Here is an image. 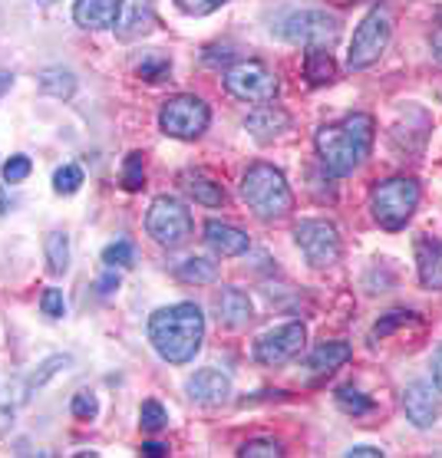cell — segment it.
I'll return each mask as SVG.
<instances>
[{
	"label": "cell",
	"mask_w": 442,
	"mask_h": 458,
	"mask_svg": "<svg viewBox=\"0 0 442 458\" xmlns=\"http://www.w3.org/2000/svg\"><path fill=\"white\" fill-rule=\"evenodd\" d=\"M377 136V123L367 113H350L340 123H327L317 129V152L327 175L344 178L367 162Z\"/></svg>",
	"instance_id": "obj_1"
},
{
	"label": "cell",
	"mask_w": 442,
	"mask_h": 458,
	"mask_svg": "<svg viewBox=\"0 0 442 458\" xmlns=\"http://www.w3.org/2000/svg\"><path fill=\"white\" fill-rule=\"evenodd\" d=\"M149 340L166 363H189L205 340V317L195 303H172L149 317Z\"/></svg>",
	"instance_id": "obj_2"
},
{
	"label": "cell",
	"mask_w": 442,
	"mask_h": 458,
	"mask_svg": "<svg viewBox=\"0 0 442 458\" xmlns=\"http://www.w3.org/2000/svg\"><path fill=\"white\" fill-rule=\"evenodd\" d=\"M242 199L244 205L261 221H281L294 208V195L281 168L268 162H254L242 178Z\"/></svg>",
	"instance_id": "obj_3"
},
{
	"label": "cell",
	"mask_w": 442,
	"mask_h": 458,
	"mask_svg": "<svg viewBox=\"0 0 442 458\" xmlns=\"http://www.w3.org/2000/svg\"><path fill=\"white\" fill-rule=\"evenodd\" d=\"M416 205H420V182H416V178H406V175L383 178V182H377L373 191H370L373 218H377L379 228H387V231L406 228Z\"/></svg>",
	"instance_id": "obj_4"
},
{
	"label": "cell",
	"mask_w": 442,
	"mask_h": 458,
	"mask_svg": "<svg viewBox=\"0 0 442 458\" xmlns=\"http://www.w3.org/2000/svg\"><path fill=\"white\" fill-rule=\"evenodd\" d=\"M211 123V109L205 99L191 93H179L166 99L162 109H158V125H162V132L172 139H199L205 136V129Z\"/></svg>",
	"instance_id": "obj_5"
},
{
	"label": "cell",
	"mask_w": 442,
	"mask_h": 458,
	"mask_svg": "<svg viewBox=\"0 0 442 458\" xmlns=\"http://www.w3.org/2000/svg\"><path fill=\"white\" fill-rule=\"evenodd\" d=\"M393 37V17L383 7H373V11L360 21V27L353 30V40H350V56L347 66L350 70H367L387 53Z\"/></svg>",
	"instance_id": "obj_6"
},
{
	"label": "cell",
	"mask_w": 442,
	"mask_h": 458,
	"mask_svg": "<svg viewBox=\"0 0 442 458\" xmlns=\"http://www.w3.org/2000/svg\"><path fill=\"white\" fill-rule=\"evenodd\" d=\"M146 231L162 244V248H182L191 238V215L185 208V201L175 195H158L149 205L146 215Z\"/></svg>",
	"instance_id": "obj_7"
},
{
	"label": "cell",
	"mask_w": 442,
	"mask_h": 458,
	"mask_svg": "<svg viewBox=\"0 0 442 458\" xmlns=\"http://www.w3.org/2000/svg\"><path fill=\"white\" fill-rule=\"evenodd\" d=\"M225 89L244 103H274V96L281 89L274 70H268L258 60H238L225 70Z\"/></svg>",
	"instance_id": "obj_8"
},
{
	"label": "cell",
	"mask_w": 442,
	"mask_h": 458,
	"mask_svg": "<svg viewBox=\"0 0 442 458\" xmlns=\"http://www.w3.org/2000/svg\"><path fill=\"white\" fill-rule=\"evenodd\" d=\"M294 241L301 254L307 258L310 267L324 271V267H334L340 260V231L330 225V221H301L294 228Z\"/></svg>",
	"instance_id": "obj_9"
},
{
	"label": "cell",
	"mask_w": 442,
	"mask_h": 458,
	"mask_svg": "<svg viewBox=\"0 0 442 458\" xmlns=\"http://www.w3.org/2000/svg\"><path fill=\"white\" fill-rule=\"evenodd\" d=\"M287 43H301V47H327L340 37V21L330 17L327 11H297L281 23Z\"/></svg>",
	"instance_id": "obj_10"
},
{
	"label": "cell",
	"mask_w": 442,
	"mask_h": 458,
	"mask_svg": "<svg viewBox=\"0 0 442 458\" xmlns=\"http://www.w3.org/2000/svg\"><path fill=\"white\" fill-rule=\"evenodd\" d=\"M304 340H307L304 323H297V320L281 323V327L268 330L264 336H258V344H254V356H258V363L261 366H285L301 353Z\"/></svg>",
	"instance_id": "obj_11"
},
{
	"label": "cell",
	"mask_w": 442,
	"mask_h": 458,
	"mask_svg": "<svg viewBox=\"0 0 442 458\" xmlns=\"http://www.w3.org/2000/svg\"><path fill=\"white\" fill-rule=\"evenodd\" d=\"M113 30L123 43L139 40V37H149L156 30V11L149 0H119V13Z\"/></svg>",
	"instance_id": "obj_12"
},
{
	"label": "cell",
	"mask_w": 442,
	"mask_h": 458,
	"mask_svg": "<svg viewBox=\"0 0 442 458\" xmlns=\"http://www.w3.org/2000/svg\"><path fill=\"white\" fill-rule=\"evenodd\" d=\"M403 409L416 428H429L439 419V393L429 383H412L403 393Z\"/></svg>",
	"instance_id": "obj_13"
},
{
	"label": "cell",
	"mask_w": 442,
	"mask_h": 458,
	"mask_svg": "<svg viewBox=\"0 0 442 458\" xmlns=\"http://www.w3.org/2000/svg\"><path fill=\"white\" fill-rule=\"evenodd\" d=\"M185 393H189V399L201 403V406H218V403L232 396V379L218 373V369H199L185 383Z\"/></svg>",
	"instance_id": "obj_14"
},
{
	"label": "cell",
	"mask_w": 442,
	"mask_h": 458,
	"mask_svg": "<svg viewBox=\"0 0 442 458\" xmlns=\"http://www.w3.org/2000/svg\"><path fill=\"white\" fill-rule=\"evenodd\" d=\"M244 129H248L258 142H271V139L285 136L287 129H291V115H287L285 109H277V106L261 103V109H254L251 115H244Z\"/></svg>",
	"instance_id": "obj_15"
},
{
	"label": "cell",
	"mask_w": 442,
	"mask_h": 458,
	"mask_svg": "<svg viewBox=\"0 0 442 458\" xmlns=\"http://www.w3.org/2000/svg\"><path fill=\"white\" fill-rule=\"evenodd\" d=\"M215 313H218V320L228 327V330H242L251 323V301H248V293H242L238 287H221V293L215 297Z\"/></svg>",
	"instance_id": "obj_16"
},
{
	"label": "cell",
	"mask_w": 442,
	"mask_h": 458,
	"mask_svg": "<svg viewBox=\"0 0 442 458\" xmlns=\"http://www.w3.org/2000/svg\"><path fill=\"white\" fill-rule=\"evenodd\" d=\"M119 13V0H76L73 21L83 30H113Z\"/></svg>",
	"instance_id": "obj_17"
},
{
	"label": "cell",
	"mask_w": 442,
	"mask_h": 458,
	"mask_svg": "<svg viewBox=\"0 0 442 458\" xmlns=\"http://www.w3.org/2000/svg\"><path fill=\"white\" fill-rule=\"evenodd\" d=\"M205 241H208V248L215 254H221V258H238V254H244V250L251 248V238L242 228H232L225 221H208Z\"/></svg>",
	"instance_id": "obj_18"
},
{
	"label": "cell",
	"mask_w": 442,
	"mask_h": 458,
	"mask_svg": "<svg viewBox=\"0 0 442 458\" xmlns=\"http://www.w3.org/2000/svg\"><path fill=\"white\" fill-rule=\"evenodd\" d=\"M416 264H420V281L429 291H442V241L420 238L416 241Z\"/></svg>",
	"instance_id": "obj_19"
},
{
	"label": "cell",
	"mask_w": 442,
	"mask_h": 458,
	"mask_svg": "<svg viewBox=\"0 0 442 458\" xmlns=\"http://www.w3.org/2000/svg\"><path fill=\"white\" fill-rule=\"evenodd\" d=\"M182 188H185L199 205H208V208H218L221 201H225V188H221L215 178L205 175V172H182Z\"/></svg>",
	"instance_id": "obj_20"
},
{
	"label": "cell",
	"mask_w": 442,
	"mask_h": 458,
	"mask_svg": "<svg viewBox=\"0 0 442 458\" xmlns=\"http://www.w3.org/2000/svg\"><path fill=\"white\" fill-rule=\"evenodd\" d=\"M347 360H350V344H344V340H330V344H320L310 350L307 366H310V373H334V369H340Z\"/></svg>",
	"instance_id": "obj_21"
},
{
	"label": "cell",
	"mask_w": 442,
	"mask_h": 458,
	"mask_svg": "<svg viewBox=\"0 0 442 458\" xmlns=\"http://www.w3.org/2000/svg\"><path fill=\"white\" fill-rule=\"evenodd\" d=\"M304 76L310 86H330L337 80V63H334L327 47H310L304 60Z\"/></svg>",
	"instance_id": "obj_22"
},
{
	"label": "cell",
	"mask_w": 442,
	"mask_h": 458,
	"mask_svg": "<svg viewBox=\"0 0 442 458\" xmlns=\"http://www.w3.org/2000/svg\"><path fill=\"white\" fill-rule=\"evenodd\" d=\"M37 83H40V93L53 96V99H70L76 93V76L64 66H53V70H43L37 76Z\"/></svg>",
	"instance_id": "obj_23"
},
{
	"label": "cell",
	"mask_w": 442,
	"mask_h": 458,
	"mask_svg": "<svg viewBox=\"0 0 442 458\" xmlns=\"http://www.w3.org/2000/svg\"><path fill=\"white\" fill-rule=\"evenodd\" d=\"M43 254H47V271L56 274V277L66 274V267H70V238L64 231H50L43 241Z\"/></svg>",
	"instance_id": "obj_24"
},
{
	"label": "cell",
	"mask_w": 442,
	"mask_h": 458,
	"mask_svg": "<svg viewBox=\"0 0 442 458\" xmlns=\"http://www.w3.org/2000/svg\"><path fill=\"white\" fill-rule=\"evenodd\" d=\"M70 366H73V360H70V356H50V360H43V363L33 369L30 379H27V393H33V389H43L53 376L64 373V369H70Z\"/></svg>",
	"instance_id": "obj_25"
},
{
	"label": "cell",
	"mask_w": 442,
	"mask_h": 458,
	"mask_svg": "<svg viewBox=\"0 0 442 458\" xmlns=\"http://www.w3.org/2000/svg\"><path fill=\"white\" fill-rule=\"evenodd\" d=\"M179 277L189 284H211L218 277V267H215V260H208V258H189L179 267Z\"/></svg>",
	"instance_id": "obj_26"
},
{
	"label": "cell",
	"mask_w": 442,
	"mask_h": 458,
	"mask_svg": "<svg viewBox=\"0 0 442 458\" xmlns=\"http://www.w3.org/2000/svg\"><path fill=\"white\" fill-rule=\"evenodd\" d=\"M139 426H142V432H162V428L169 426L166 406H162L158 399H146L142 409H139Z\"/></svg>",
	"instance_id": "obj_27"
},
{
	"label": "cell",
	"mask_w": 442,
	"mask_h": 458,
	"mask_svg": "<svg viewBox=\"0 0 442 458\" xmlns=\"http://www.w3.org/2000/svg\"><path fill=\"white\" fill-rule=\"evenodd\" d=\"M337 406L344 412H350V416H367L370 409H373V399L363 396L353 386H344V389H337Z\"/></svg>",
	"instance_id": "obj_28"
},
{
	"label": "cell",
	"mask_w": 442,
	"mask_h": 458,
	"mask_svg": "<svg viewBox=\"0 0 442 458\" xmlns=\"http://www.w3.org/2000/svg\"><path fill=\"white\" fill-rule=\"evenodd\" d=\"M169 70H172V63H169V56H162V53H146V56L136 63V73L142 76V80H149V83H158Z\"/></svg>",
	"instance_id": "obj_29"
},
{
	"label": "cell",
	"mask_w": 442,
	"mask_h": 458,
	"mask_svg": "<svg viewBox=\"0 0 442 458\" xmlns=\"http://www.w3.org/2000/svg\"><path fill=\"white\" fill-rule=\"evenodd\" d=\"M83 185V168L80 165H60L53 172V188H56V195H76Z\"/></svg>",
	"instance_id": "obj_30"
},
{
	"label": "cell",
	"mask_w": 442,
	"mask_h": 458,
	"mask_svg": "<svg viewBox=\"0 0 442 458\" xmlns=\"http://www.w3.org/2000/svg\"><path fill=\"white\" fill-rule=\"evenodd\" d=\"M142 152H132L126 158V165H123V188L126 191H139V188L146 185V168H142Z\"/></svg>",
	"instance_id": "obj_31"
},
{
	"label": "cell",
	"mask_w": 442,
	"mask_h": 458,
	"mask_svg": "<svg viewBox=\"0 0 442 458\" xmlns=\"http://www.w3.org/2000/svg\"><path fill=\"white\" fill-rule=\"evenodd\" d=\"M132 260H136V250H132L129 241H116V244H109L103 250L106 267H132Z\"/></svg>",
	"instance_id": "obj_32"
},
{
	"label": "cell",
	"mask_w": 442,
	"mask_h": 458,
	"mask_svg": "<svg viewBox=\"0 0 442 458\" xmlns=\"http://www.w3.org/2000/svg\"><path fill=\"white\" fill-rule=\"evenodd\" d=\"M238 455L242 458H277V455H285V452H281V445L271 442V438H254V442H244Z\"/></svg>",
	"instance_id": "obj_33"
},
{
	"label": "cell",
	"mask_w": 442,
	"mask_h": 458,
	"mask_svg": "<svg viewBox=\"0 0 442 458\" xmlns=\"http://www.w3.org/2000/svg\"><path fill=\"white\" fill-rule=\"evenodd\" d=\"M70 409H73L76 419L89 422V419H96V412H99V403H96V396L89 389H83V393H76V396L70 399Z\"/></svg>",
	"instance_id": "obj_34"
},
{
	"label": "cell",
	"mask_w": 442,
	"mask_h": 458,
	"mask_svg": "<svg viewBox=\"0 0 442 458\" xmlns=\"http://www.w3.org/2000/svg\"><path fill=\"white\" fill-rule=\"evenodd\" d=\"M30 158L27 156H11L7 162H4V178L11 182V185H17V182H23V178L30 175Z\"/></svg>",
	"instance_id": "obj_35"
},
{
	"label": "cell",
	"mask_w": 442,
	"mask_h": 458,
	"mask_svg": "<svg viewBox=\"0 0 442 458\" xmlns=\"http://www.w3.org/2000/svg\"><path fill=\"white\" fill-rule=\"evenodd\" d=\"M182 13H191V17H205V13H215L218 7H225L228 0H175Z\"/></svg>",
	"instance_id": "obj_36"
},
{
	"label": "cell",
	"mask_w": 442,
	"mask_h": 458,
	"mask_svg": "<svg viewBox=\"0 0 442 458\" xmlns=\"http://www.w3.org/2000/svg\"><path fill=\"white\" fill-rule=\"evenodd\" d=\"M40 310L47 313V317H53V320H60L66 313V301H64V293L56 291V287H50V291L40 297Z\"/></svg>",
	"instance_id": "obj_37"
},
{
	"label": "cell",
	"mask_w": 442,
	"mask_h": 458,
	"mask_svg": "<svg viewBox=\"0 0 442 458\" xmlns=\"http://www.w3.org/2000/svg\"><path fill=\"white\" fill-rule=\"evenodd\" d=\"M116 287H119V274H116V267H109V271L103 274V281L96 284V291L103 293V297H109V293L116 291Z\"/></svg>",
	"instance_id": "obj_38"
},
{
	"label": "cell",
	"mask_w": 442,
	"mask_h": 458,
	"mask_svg": "<svg viewBox=\"0 0 442 458\" xmlns=\"http://www.w3.org/2000/svg\"><path fill=\"white\" fill-rule=\"evenodd\" d=\"M347 458H379L383 452H379L377 445H353L350 452H344Z\"/></svg>",
	"instance_id": "obj_39"
},
{
	"label": "cell",
	"mask_w": 442,
	"mask_h": 458,
	"mask_svg": "<svg viewBox=\"0 0 442 458\" xmlns=\"http://www.w3.org/2000/svg\"><path fill=\"white\" fill-rule=\"evenodd\" d=\"M432 379H436V386H439V393H442V346L436 350V356H432Z\"/></svg>",
	"instance_id": "obj_40"
},
{
	"label": "cell",
	"mask_w": 442,
	"mask_h": 458,
	"mask_svg": "<svg viewBox=\"0 0 442 458\" xmlns=\"http://www.w3.org/2000/svg\"><path fill=\"white\" fill-rule=\"evenodd\" d=\"M166 452H169V448L162 445V442H146V445H142V455H149V458H162Z\"/></svg>",
	"instance_id": "obj_41"
},
{
	"label": "cell",
	"mask_w": 442,
	"mask_h": 458,
	"mask_svg": "<svg viewBox=\"0 0 442 458\" xmlns=\"http://www.w3.org/2000/svg\"><path fill=\"white\" fill-rule=\"evenodd\" d=\"M432 50H436V56H439V63H442V30L432 37Z\"/></svg>",
	"instance_id": "obj_42"
},
{
	"label": "cell",
	"mask_w": 442,
	"mask_h": 458,
	"mask_svg": "<svg viewBox=\"0 0 442 458\" xmlns=\"http://www.w3.org/2000/svg\"><path fill=\"white\" fill-rule=\"evenodd\" d=\"M4 211H7V191L0 188V215H4Z\"/></svg>",
	"instance_id": "obj_43"
},
{
	"label": "cell",
	"mask_w": 442,
	"mask_h": 458,
	"mask_svg": "<svg viewBox=\"0 0 442 458\" xmlns=\"http://www.w3.org/2000/svg\"><path fill=\"white\" fill-rule=\"evenodd\" d=\"M37 4H56V0H37Z\"/></svg>",
	"instance_id": "obj_44"
}]
</instances>
